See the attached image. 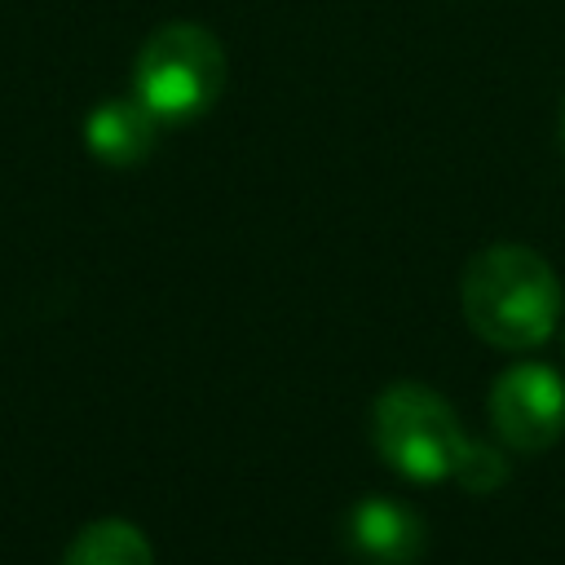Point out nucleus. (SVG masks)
<instances>
[{
  "mask_svg": "<svg viewBox=\"0 0 565 565\" xmlns=\"http://www.w3.org/2000/svg\"><path fill=\"white\" fill-rule=\"evenodd\" d=\"M459 309L486 344L525 353L556 335L561 282L539 252L521 243H490L463 265Z\"/></svg>",
  "mask_w": 565,
  "mask_h": 565,
  "instance_id": "obj_1",
  "label": "nucleus"
},
{
  "mask_svg": "<svg viewBox=\"0 0 565 565\" xmlns=\"http://www.w3.org/2000/svg\"><path fill=\"white\" fill-rule=\"evenodd\" d=\"M225 88V49L199 22H163L132 62V97L159 124H190L216 106Z\"/></svg>",
  "mask_w": 565,
  "mask_h": 565,
  "instance_id": "obj_2",
  "label": "nucleus"
},
{
  "mask_svg": "<svg viewBox=\"0 0 565 565\" xmlns=\"http://www.w3.org/2000/svg\"><path fill=\"white\" fill-rule=\"evenodd\" d=\"M371 441L406 481H446L459 468L468 433L459 415L424 384H388L371 406Z\"/></svg>",
  "mask_w": 565,
  "mask_h": 565,
  "instance_id": "obj_3",
  "label": "nucleus"
},
{
  "mask_svg": "<svg viewBox=\"0 0 565 565\" xmlns=\"http://www.w3.org/2000/svg\"><path fill=\"white\" fill-rule=\"evenodd\" d=\"M490 428L508 450L539 455L561 441L565 433V380L547 362H516L508 366L486 397Z\"/></svg>",
  "mask_w": 565,
  "mask_h": 565,
  "instance_id": "obj_4",
  "label": "nucleus"
},
{
  "mask_svg": "<svg viewBox=\"0 0 565 565\" xmlns=\"http://www.w3.org/2000/svg\"><path fill=\"white\" fill-rule=\"evenodd\" d=\"M344 547L366 565H415L428 547V525L411 503L366 494L344 516Z\"/></svg>",
  "mask_w": 565,
  "mask_h": 565,
  "instance_id": "obj_5",
  "label": "nucleus"
},
{
  "mask_svg": "<svg viewBox=\"0 0 565 565\" xmlns=\"http://www.w3.org/2000/svg\"><path fill=\"white\" fill-rule=\"evenodd\" d=\"M159 119L146 110V102L137 97H110L102 106L88 110L84 119V146L106 163V168H132L141 159H150L154 141H159Z\"/></svg>",
  "mask_w": 565,
  "mask_h": 565,
  "instance_id": "obj_6",
  "label": "nucleus"
},
{
  "mask_svg": "<svg viewBox=\"0 0 565 565\" xmlns=\"http://www.w3.org/2000/svg\"><path fill=\"white\" fill-rule=\"evenodd\" d=\"M62 565H154V556H150L146 534H141L132 521H124V516H102V521L84 525V530L71 539Z\"/></svg>",
  "mask_w": 565,
  "mask_h": 565,
  "instance_id": "obj_7",
  "label": "nucleus"
},
{
  "mask_svg": "<svg viewBox=\"0 0 565 565\" xmlns=\"http://www.w3.org/2000/svg\"><path fill=\"white\" fill-rule=\"evenodd\" d=\"M508 477H512L508 455L494 450V446H486V441H472V437H468V446H463V455H459V468H455V481H459L463 490H472V494H494L499 486H508Z\"/></svg>",
  "mask_w": 565,
  "mask_h": 565,
  "instance_id": "obj_8",
  "label": "nucleus"
},
{
  "mask_svg": "<svg viewBox=\"0 0 565 565\" xmlns=\"http://www.w3.org/2000/svg\"><path fill=\"white\" fill-rule=\"evenodd\" d=\"M561 150H565V106H561Z\"/></svg>",
  "mask_w": 565,
  "mask_h": 565,
  "instance_id": "obj_9",
  "label": "nucleus"
}]
</instances>
